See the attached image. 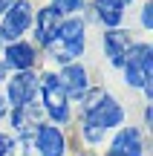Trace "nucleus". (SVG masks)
Listing matches in <instances>:
<instances>
[{"instance_id":"14","label":"nucleus","mask_w":153,"mask_h":156,"mask_svg":"<svg viewBox=\"0 0 153 156\" xmlns=\"http://www.w3.org/2000/svg\"><path fill=\"white\" fill-rule=\"evenodd\" d=\"M124 0H96V15H98V20L104 23V26H119L121 23V17H124Z\"/></svg>"},{"instance_id":"6","label":"nucleus","mask_w":153,"mask_h":156,"mask_svg":"<svg viewBox=\"0 0 153 156\" xmlns=\"http://www.w3.org/2000/svg\"><path fill=\"white\" fill-rule=\"evenodd\" d=\"M35 93H38V75L32 69H23V73H15L6 84V101L9 107H20L35 101Z\"/></svg>"},{"instance_id":"3","label":"nucleus","mask_w":153,"mask_h":156,"mask_svg":"<svg viewBox=\"0 0 153 156\" xmlns=\"http://www.w3.org/2000/svg\"><path fill=\"white\" fill-rule=\"evenodd\" d=\"M49 46H52V58L58 64H72L87 49V23L81 17H67L58 29L55 44H49Z\"/></svg>"},{"instance_id":"2","label":"nucleus","mask_w":153,"mask_h":156,"mask_svg":"<svg viewBox=\"0 0 153 156\" xmlns=\"http://www.w3.org/2000/svg\"><path fill=\"white\" fill-rule=\"evenodd\" d=\"M124 84L144 90V95L153 98V49L150 44H133L124 58Z\"/></svg>"},{"instance_id":"17","label":"nucleus","mask_w":153,"mask_h":156,"mask_svg":"<svg viewBox=\"0 0 153 156\" xmlns=\"http://www.w3.org/2000/svg\"><path fill=\"white\" fill-rule=\"evenodd\" d=\"M9 151H12V139L6 133H0V156H9Z\"/></svg>"},{"instance_id":"16","label":"nucleus","mask_w":153,"mask_h":156,"mask_svg":"<svg viewBox=\"0 0 153 156\" xmlns=\"http://www.w3.org/2000/svg\"><path fill=\"white\" fill-rule=\"evenodd\" d=\"M142 26L153 29V3H144V9H142Z\"/></svg>"},{"instance_id":"11","label":"nucleus","mask_w":153,"mask_h":156,"mask_svg":"<svg viewBox=\"0 0 153 156\" xmlns=\"http://www.w3.org/2000/svg\"><path fill=\"white\" fill-rule=\"evenodd\" d=\"M107 156H144V139L139 127H121L107 147Z\"/></svg>"},{"instance_id":"8","label":"nucleus","mask_w":153,"mask_h":156,"mask_svg":"<svg viewBox=\"0 0 153 156\" xmlns=\"http://www.w3.org/2000/svg\"><path fill=\"white\" fill-rule=\"evenodd\" d=\"M40 110H43V107H38V101L12 107V130H15L23 142H29L35 136V130L40 127Z\"/></svg>"},{"instance_id":"9","label":"nucleus","mask_w":153,"mask_h":156,"mask_svg":"<svg viewBox=\"0 0 153 156\" xmlns=\"http://www.w3.org/2000/svg\"><path fill=\"white\" fill-rule=\"evenodd\" d=\"M101 44H104V55H107V61L113 64V67H124V58H127V52H130V46H133V38H130V32L127 29H119V26H113L110 32H104V38H101Z\"/></svg>"},{"instance_id":"10","label":"nucleus","mask_w":153,"mask_h":156,"mask_svg":"<svg viewBox=\"0 0 153 156\" xmlns=\"http://www.w3.org/2000/svg\"><path fill=\"white\" fill-rule=\"evenodd\" d=\"M35 147L40 156H64L67 153V136L58 124H40L35 130Z\"/></svg>"},{"instance_id":"18","label":"nucleus","mask_w":153,"mask_h":156,"mask_svg":"<svg viewBox=\"0 0 153 156\" xmlns=\"http://www.w3.org/2000/svg\"><path fill=\"white\" fill-rule=\"evenodd\" d=\"M12 3H15V0H0V15H3V12H6V9H9V6H12Z\"/></svg>"},{"instance_id":"4","label":"nucleus","mask_w":153,"mask_h":156,"mask_svg":"<svg viewBox=\"0 0 153 156\" xmlns=\"http://www.w3.org/2000/svg\"><path fill=\"white\" fill-rule=\"evenodd\" d=\"M40 101H43V113L52 119V124H67L69 122V98L64 93L61 81L55 73H43L40 75Z\"/></svg>"},{"instance_id":"5","label":"nucleus","mask_w":153,"mask_h":156,"mask_svg":"<svg viewBox=\"0 0 153 156\" xmlns=\"http://www.w3.org/2000/svg\"><path fill=\"white\" fill-rule=\"evenodd\" d=\"M32 3L29 0H15L9 9L3 12V23H0V35L3 41H20V35L32 26Z\"/></svg>"},{"instance_id":"12","label":"nucleus","mask_w":153,"mask_h":156,"mask_svg":"<svg viewBox=\"0 0 153 156\" xmlns=\"http://www.w3.org/2000/svg\"><path fill=\"white\" fill-rule=\"evenodd\" d=\"M58 81H61L64 93H67L69 101H81L84 98V93L90 90V81H87V69L81 67V64H64L61 75H58Z\"/></svg>"},{"instance_id":"7","label":"nucleus","mask_w":153,"mask_h":156,"mask_svg":"<svg viewBox=\"0 0 153 156\" xmlns=\"http://www.w3.org/2000/svg\"><path fill=\"white\" fill-rule=\"evenodd\" d=\"M32 23H35V41H38V46H49L58 38L64 15L55 6H43V9H38V17H32Z\"/></svg>"},{"instance_id":"15","label":"nucleus","mask_w":153,"mask_h":156,"mask_svg":"<svg viewBox=\"0 0 153 156\" xmlns=\"http://www.w3.org/2000/svg\"><path fill=\"white\" fill-rule=\"evenodd\" d=\"M55 6L58 12H61V15H75V12L81 9V6H84V0H55Z\"/></svg>"},{"instance_id":"13","label":"nucleus","mask_w":153,"mask_h":156,"mask_svg":"<svg viewBox=\"0 0 153 156\" xmlns=\"http://www.w3.org/2000/svg\"><path fill=\"white\" fill-rule=\"evenodd\" d=\"M35 61H38V49L26 41H12L3 49V64L15 73H23V69H32Z\"/></svg>"},{"instance_id":"1","label":"nucleus","mask_w":153,"mask_h":156,"mask_svg":"<svg viewBox=\"0 0 153 156\" xmlns=\"http://www.w3.org/2000/svg\"><path fill=\"white\" fill-rule=\"evenodd\" d=\"M121 124H124V107L119 104V98L107 90H92V93L87 90L81 101V136L90 145H98L107 136V130Z\"/></svg>"},{"instance_id":"19","label":"nucleus","mask_w":153,"mask_h":156,"mask_svg":"<svg viewBox=\"0 0 153 156\" xmlns=\"http://www.w3.org/2000/svg\"><path fill=\"white\" fill-rule=\"evenodd\" d=\"M6 107H9V101H6L3 95H0V116H3V113H6Z\"/></svg>"},{"instance_id":"20","label":"nucleus","mask_w":153,"mask_h":156,"mask_svg":"<svg viewBox=\"0 0 153 156\" xmlns=\"http://www.w3.org/2000/svg\"><path fill=\"white\" fill-rule=\"evenodd\" d=\"M0 52H3V35H0Z\"/></svg>"}]
</instances>
